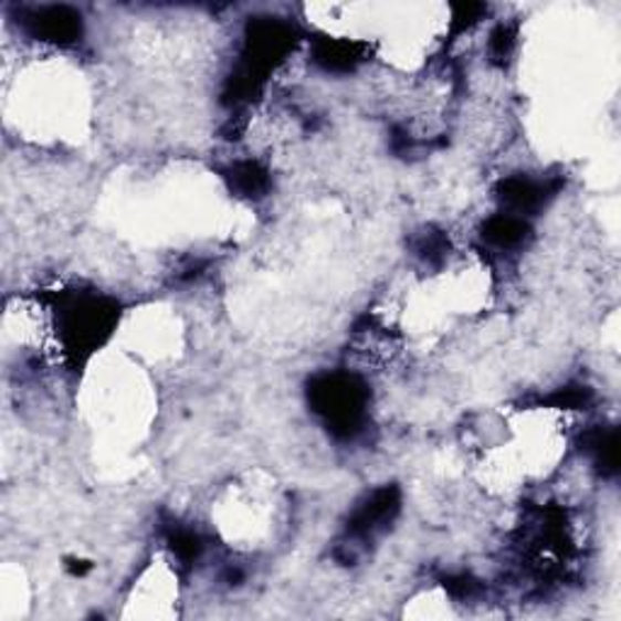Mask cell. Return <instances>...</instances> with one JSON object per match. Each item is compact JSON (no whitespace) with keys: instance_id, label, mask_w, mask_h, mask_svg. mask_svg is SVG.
Wrapping results in <instances>:
<instances>
[{"instance_id":"15","label":"cell","mask_w":621,"mask_h":621,"mask_svg":"<svg viewBox=\"0 0 621 621\" xmlns=\"http://www.w3.org/2000/svg\"><path fill=\"white\" fill-rule=\"evenodd\" d=\"M454 15H452V32L462 34L464 30H469L471 24H476L481 20L483 12H486V6L481 3H462L454 6Z\"/></svg>"},{"instance_id":"14","label":"cell","mask_w":621,"mask_h":621,"mask_svg":"<svg viewBox=\"0 0 621 621\" xmlns=\"http://www.w3.org/2000/svg\"><path fill=\"white\" fill-rule=\"evenodd\" d=\"M515 44H517V28H515V24H505V22L498 24V28L493 30L491 42H488L491 59L498 61V64H505V61L513 56Z\"/></svg>"},{"instance_id":"7","label":"cell","mask_w":621,"mask_h":621,"mask_svg":"<svg viewBox=\"0 0 621 621\" xmlns=\"http://www.w3.org/2000/svg\"><path fill=\"white\" fill-rule=\"evenodd\" d=\"M369 46L355 40H333L318 36L314 42V64L328 73H352L367 59Z\"/></svg>"},{"instance_id":"4","label":"cell","mask_w":621,"mask_h":621,"mask_svg":"<svg viewBox=\"0 0 621 621\" xmlns=\"http://www.w3.org/2000/svg\"><path fill=\"white\" fill-rule=\"evenodd\" d=\"M401 513V491L399 486H381L377 491H371L367 498L359 503L350 519L345 525L347 539L340 544L338 556L345 566H352L357 561V549L362 544H369L375 537H379L381 531H387L393 519Z\"/></svg>"},{"instance_id":"3","label":"cell","mask_w":621,"mask_h":621,"mask_svg":"<svg viewBox=\"0 0 621 621\" xmlns=\"http://www.w3.org/2000/svg\"><path fill=\"white\" fill-rule=\"evenodd\" d=\"M308 406L338 440H355L367 425L369 387L350 371H328L308 383Z\"/></svg>"},{"instance_id":"16","label":"cell","mask_w":621,"mask_h":621,"mask_svg":"<svg viewBox=\"0 0 621 621\" xmlns=\"http://www.w3.org/2000/svg\"><path fill=\"white\" fill-rule=\"evenodd\" d=\"M444 588L450 590V594L456 600H474L481 592V582L471 576H446Z\"/></svg>"},{"instance_id":"13","label":"cell","mask_w":621,"mask_h":621,"mask_svg":"<svg viewBox=\"0 0 621 621\" xmlns=\"http://www.w3.org/2000/svg\"><path fill=\"white\" fill-rule=\"evenodd\" d=\"M450 253V241L442 231H425L415 243V255L425 265H442Z\"/></svg>"},{"instance_id":"8","label":"cell","mask_w":621,"mask_h":621,"mask_svg":"<svg viewBox=\"0 0 621 621\" xmlns=\"http://www.w3.org/2000/svg\"><path fill=\"white\" fill-rule=\"evenodd\" d=\"M221 178L227 180L229 190L241 200H263L272 188L270 170L253 158L233 160L231 166L221 170Z\"/></svg>"},{"instance_id":"11","label":"cell","mask_w":621,"mask_h":621,"mask_svg":"<svg viewBox=\"0 0 621 621\" xmlns=\"http://www.w3.org/2000/svg\"><path fill=\"white\" fill-rule=\"evenodd\" d=\"M166 541H168L170 554L176 556V561L182 568H192L204 554V539L194 529H188V527L170 525L166 531Z\"/></svg>"},{"instance_id":"10","label":"cell","mask_w":621,"mask_h":621,"mask_svg":"<svg viewBox=\"0 0 621 621\" xmlns=\"http://www.w3.org/2000/svg\"><path fill=\"white\" fill-rule=\"evenodd\" d=\"M582 450H586L594 466H598L604 476L619 474V430L617 428H594L588 430L582 438Z\"/></svg>"},{"instance_id":"1","label":"cell","mask_w":621,"mask_h":621,"mask_svg":"<svg viewBox=\"0 0 621 621\" xmlns=\"http://www.w3.org/2000/svg\"><path fill=\"white\" fill-rule=\"evenodd\" d=\"M302 34L280 18H253L245 24L241 61L223 88V105L243 107L260 95L267 76L299 44Z\"/></svg>"},{"instance_id":"12","label":"cell","mask_w":621,"mask_h":621,"mask_svg":"<svg viewBox=\"0 0 621 621\" xmlns=\"http://www.w3.org/2000/svg\"><path fill=\"white\" fill-rule=\"evenodd\" d=\"M592 399V389L582 387V383H568V387L556 389L554 393L546 396V399H539L537 406L558 408V411H586Z\"/></svg>"},{"instance_id":"6","label":"cell","mask_w":621,"mask_h":621,"mask_svg":"<svg viewBox=\"0 0 621 621\" xmlns=\"http://www.w3.org/2000/svg\"><path fill=\"white\" fill-rule=\"evenodd\" d=\"M558 190H561V182L558 180H534L527 176H511L498 182L495 194H498L503 211L527 219L549 204V200H554Z\"/></svg>"},{"instance_id":"2","label":"cell","mask_w":621,"mask_h":621,"mask_svg":"<svg viewBox=\"0 0 621 621\" xmlns=\"http://www.w3.org/2000/svg\"><path fill=\"white\" fill-rule=\"evenodd\" d=\"M56 333L73 365H83L109 340L119 323V304L95 292H61L56 306Z\"/></svg>"},{"instance_id":"5","label":"cell","mask_w":621,"mask_h":621,"mask_svg":"<svg viewBox=\"0 0 621 621\" xmlns=\"http://www.w3.org/2000/svg\"><path fill=\"white\" fill-rule=\"evenodd\" d=\"M20 24L32 40L54 44V46H73L83 36V18L71 6H42L22 12Z\"/></svg>"},{"instance_id":"9","label":"cell","mask_w":621,"mask_h":621,"mask_svg":"<svg viewBox=\"0 0 621 621\" xmlns=\"http://www.w3.org/2000/svg\"><path fill=\"white\" fill-rule=\"evenodd\" d=\"M531 235V227L527 219L507 214H493L481 227V239L486 241L491 248H498V251H515V248L525 245Z\"/></svg>"}]
</instances>
